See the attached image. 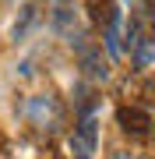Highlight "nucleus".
Segmentation results:
<instances>
[{
	"label": "nucleus",
	"mask_w": 155,
	"mask_h": 159,
	"mask_svg": "<svg viewBox=\"0 0 155 159\" xmlns=\"http://www.w3.org/2000/svg\"><path fill=\"white\" fill-rule=\"evenodd\" d=\"M95 145H99V120L85 113L71 134V152H74V159H95Z\"/></svg>",
	"instance_id": "f257e3e1"
},
{
	"label": "nucleus",
	"mask_w": 155,
	"mask_h": 159,
	"mask_svg": "<svg viewBox=\"0 0 155 159\" xmlns=\"http://www.w3.org/2000/svg\"><path fill=\"white\" fill-rule=\"evenodd\" d=\"M116 124L131 138H148L152 134V113L141 110V106H120L116 110Z\"/></svg>",
	"instance_id": "f03ea898"
},
{
	"label": "nucleus",
	"mask_w": 155,
	"mask_h": 159,
	"mask_svg": "<svg viewBox=\"0 0 155 159\" xmlns=\"http://www.w3.org/2000/svg\"><path fill=\"white\" fill-rule=\"evenodd\" d=\"M85 11H88V21H92L95 29H109L113 21H120L116 0H85Z\"/></svg>",
	"instance_id": "7ed1b4c3"
},
{
	"label": "nucleus",
	"mask_w": 155,
	"mask_h": 159,
	"mask_svg": "<svg viewBox=\"0 0 155 159\" xmlns=\"http://www.w3.org/2000/svg\"><path fill=\"white\" fill-rule=\"evenodd\" d=\"M78 57H81V67L92 78H106V60H102V46L99 43H81L78 46Z\"/></svg>",
	"instance_id": "20e7f679"
},
{
	"label": "nucleus",
	"mask_w": 155,
	"mask_h": 159,
	"mask_svg": "<svg viewBox=\"0 0 155 159\" xmlns=\"http://www.w3.org/2000/svg\"><path fill=\"white\" fill-rule=\"evenodd\" d=\"M35 18H39V11L28 4V7L21 11V21H14V39H25V32H28V25L35 21Z\"/></svg>",
	"instance_id": "39448f33"
},
{
	"label": "nucleus",
	"mask_w": 155,
	"mask_h": 159,
	"mask_svg": "<svg viewBox=\"0 0 155 159\" xmlns=\"http://www.w3.org/2000/svg\"><path fill=\"white\" fill-rule=\"evenodd\" d=\"M42 159H67V156H60V152H57V148H50V152H46V156H42Z\"/></svg>",
	"instance_id": "423d86ee"
},
{
	"label": "nucleus",
	"mask_w": 155,
	"mask_h": 159,
	"mask_svg": "<svg viewBox=\"0 0 155 159\" xmlns=\"http://www.w3.org/2000/svg\"><path fill=\"white\" fill-rule=\"evenodd\" d=\"M152 145H155V131H152Z\"/></svg>",
	"instance_id": "0eeeda50"
}]
</instances>
